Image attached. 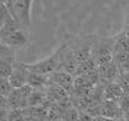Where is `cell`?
Masks as SVG:
<instances>
[{"label": "cell", "instance_id": "11", "mask_svg": "<svg viewBox=\"0 0 129 121\" xmlns=\"http://www.w3.org/2000/svg\"><path fill=\"white\" fill-rule=\"evenodd\" d=\"M29 71V70H28ZM50 83L49 76L41 74H36V72H28V78H27V85H29L33 88H44Z\"/></svg>", "mask_w": 129, "mask_h": 121}, {"label": "cell", "instance_id": "17", "mask_svg": "<svg viewBox=\"0 0 129 121\" xmlns=\"http://www.w3.org/2000/svg\"><path fill=\"white\" fill-rule=\"evenodd\" d=\"M94 117L91 115L88 112L84 110H80L79 111V115H78V121H93Z\"/></svg>", "mask_w": 129, "mask_h": 121}, {"label": "cell", "instance_id": "10", "mask_svg": "<svg viewBox=\"0 0 129 121\" xmlns=\"http://www.w3.org/2000/svg\"><path fill=\"white\" fill-rule=\"evenodd\" d=\"M49 106H33L24 109L26 121H47Z\"/></svg>", "mask_w": 129, "mask_h": 121}, {"label": "cell", "instance_id": "19", "mask_svg": "<svg viewBox=\"0 0 129 121\" xmlns=\"http://www.w3.org/2000/svg\"><path fill=\"white\" fill-rule=\"evenodd\" d=\"M0 108L8 109V100L6 96H2V95H0Z\"/></svg>", "mask_w": 129, "mask_h": 121}, {"label": "cell", "instance_id": "23", "mask_svg": "<svg viewBox=\"0 0 129 121\" xmlns=\"http://www.w3.org/2000/svg\"><path fill=\"white\" fill-rule=\"evenodd\" d=\"M1 27H2V24H1V23H0V28H1Z\"/></svg>", "mask_w": 129, "mask_h": 121}, {"label": "cell", "instance_id": "13", "mask_svg": "<svg viewBox=\"0 0 129 121\" xmlns=\"http://www.w3.org/2000/svg\"><path fill=\"white\" fill-rule=\"evenodd\" d=\"M78 115H79V110L71 105L63 112L61 119L63 121H78Z\"/></svg>", "mask_w": 129, "mask_h": 121}, {"label": "cell", "instance_id": "16", "mask_svg": "<svg viewBox=\"0 0 129 121\" xmlns=\"http://www.w3.org/2000/svg\"><path fill=\"white\" fill-rule=\"evenodd\" d=\"M11 54H15V51L11 50L10 48H8L7 45H5L4 43L0 42V59L5 58V57L11 56Z\"/></svg>", "mask_w": 129, "mask_h": 121}, {"label": "cell", "instance_id": "3", "mask_svg": "<svg viewBox=\"0 0 129 121\" xmlns=\"http://www.w3.org/2000/svg\"><path fill=\"white\" fill-rule=\"evenodd\" d=\"M114 53V36L112 37H102L96 43L95 50H94V58L99 66L109 63L113 61Z\"/></svg>", "mask_w": 129, "mask_h": 121}, {"label": "cell", "instance_id": "8", "mask_svg": "<svg viewBox=\"0 0 129 121\" xmlns=\"http://www.w3.org/2000/svg\"><path fill=\"white\" fill-rule=\"evenodd\" d=\"M98 75H99V80L105 82L107 84L117 82L119 77V70L117 68L116 63L113 61L105 65L99 66L98 67Z\"/></svg>", "mask_w": 129, "mask_h": 121}, {"label": "cell", "instance_id": "9", "mask_svg": "<svg viewBox=\"0 0 129 121\" xmlns=\"http://www.w3.org/2000/svg\"><path fill=\"white\" fill-rule=\"evenodd\" d=\"M125 95L122 87L117 82L109 83L103 88V101H116L119 102Z\"/></svg>", "mask_w": 129, "mask_h": 121}, {"label": "cell", "instance_id": "20", "mask_svg": "<svg viewBox=\"0 0 129 121\" xmlns=\"http://www.w3.org/2000/svg\"><path fill=\"white\" fill-rule=\"evenodd\" d=\"M93 121H120V120H113V119H109V118H104L102 115H98V117H94Z\"/></svg>", "mask_w": 129, "mask_h": 121}, {"label": "cell", "instance_id": "14", "mask_svg": "<svg viewBox=\"0 0 129 121\" xmlns=\"http://www.w3.org/2000/svg\"><path fill=\"white\" fill-rule=\"evenodd\" d=\"M14 91L13 86L10 85L8 78L6 77H0V95L8 97L10 93Z\"/></svg>", "mask_w": 129, "mask_h": 121}, {"label": "cell", "instance_id": "2", "mask_svg": "<svg viewBox=\"0 0 129 121\" xmlns=\"http://www.w3.org/2000/svg\"><path fill=\"white\" fill-rule=\"evenodd\" d=\"M66 49H67V44H62L51 56L47 57V58L42 59L40 61H36L34 63H25V66L32 72L50 76L52 72L57 71L59 69V67L61 65V60H62L63 52L66 51Z\"/></svg>", "mask_w": 129, "mask_h": 121}, {"label": "cell", "instance_id": "18", "mask_svg": "<svg viewBox=\"0 0 129 121\" xmlns=\"http://www.w3.org/2000/svg\"><path fill=\"white\" fill-rule=\"evenodd\" d=\"M8 112L9 109L0 108V121H8Z\"/></svg>", "mask_w": 129, "mask_h": 121}, {"label": "cell", "instance_id": "12", "mask_svg": "<svg viewBox=\"0 0 129 121\" xmlns=\"http://www.w3.org/2000/svg\"><path fill=\"white\" fill-rule=\"evenodd\" d=\"M15 62V54H11V56L0 59V77L8 78L13 72Z\"/></svg>", "mask_w": 129, "mask_h": 121}, {"label": "cell", "instance_id": "24", "mask_svg": "<svg viewBox=\"0 0 129 121\" xmlns=\"http://www.w3.org/2000/svg\"><path fill=\"white\" fill-rule=\"evenodd\" d=\"M120 121H126V120H120Z\"/></svg>", "mask_w": 129, "mask_h": 121}, {"label": "cell", "instance_id": "6", "mask_svg": "<svg viewBox=\"0 0 129 121\" xmlns=\"http://www.w3.org/2000/svg\"><path fill=\"white\" fill-rule=\"evenodd\" d=\"M49 79H50L49 84H54V85L63 88L69 94L73 93V90H74V76L73 75L68 74V72L63 71V70L58 69L57 71L52 72L50 75Z\"/></svg>", "mask_w": 129, "mask_h": 121}, {"label": "cell", "instance_id": "7", "mask_svg": "<svg viewBox=\"0 0 129 121\" xmlns=\"http://www.w3.org/2000/svg\"><path fill=\"white\" fill-rule=\"evenodd\" d=\"M100 115L113 120L123 119L120 104L116 101H103L100 105Z\"/></svg>", "mask_w": 129, "mask_h": 121}, {"label": "cell", "instance_id": "5", "mask_svg": "<svg viewBox=\"0 0 129 121\" xmlns=\"http://www.w3.org/2000/svg\"><path fill=\"white\" fill-rule=\"evenodd\" d=\"M28 69L26 68L25 63L15 62L11 75L8 77V80L13 88H20L27 85V78H28Z\"/></svg>", "mask_w": 129, "mask_h": 121}, {"label": "cell", "instance_id": "4", "mask_svg": "<svg viewBox=\"0 0 129 121\" xmlns=\"http://www.w3.org/2000/svg\"><path fill=\"white\" fill-rule=\"evenodd\" d=\"M34 88L29 85H25L20 88H15L10 93L7 100H8V109L14 110V109H19L24 110L28 106V99L31 94L33 93Z\"/></svg>", "mask_w": 129, "mask_h": 121}, {"label": "cell", "instance_id": "15", "mask_svg": "<svg viewBox=\"0 0 129 121\" xmlns=\"http://www.w3.org/2000/svg\"><path fill=\"white\" fill-rule=\"evenodd\" d=\"M8 121H26L25 111L24 110H19V109L9 110V112H8Z\"/></svg>", "mask_w": 129, "mask_h": 121}, {"label": "cell", "instance_id": "1", "mask_svg": "<svg viewBox=\"0 0 129 121\" xmlns=\"http://www.w3.org/2000/svg\"><path fill=\"white\" fill-rule=\"evenodd\" d=\"M0 42L16 51L26 48L29 41L22 26L15 19H11L0 28Z\"/></svg>", "mask_w": 129, "mask_h": 121}, {"label": "cell", "instance_id": "22", "mask_svg": "<svg viewBox=\"0 0 129 121\" xmlns=\"http://www.w3.org/2000/svg\"><path fill=\"white\" fill-rule=\"evenodd\" d=\"M126 25H128L129 26V9L127 11V16H126Z\"/></svg>", "mask_w": 129, "mask_h": 121}, {"label": "cell", "instance_id": "21", "mask_svg": "<svg viewBox=\"0 0 129 121\" xmlns=\"http://www.w3.org/2000/svg\"><path fill=\"white\" fill-rule=\"evenodd\" d=\"M122 34L125 35V37L128 40V42H129V26L128 25H126L125 26V28H123V31H122Z\"/></svg>", "mask_w": 129, "mask_h": 121}]
</instances>
